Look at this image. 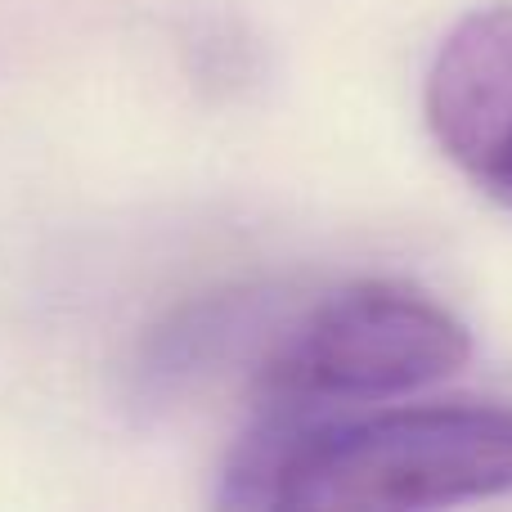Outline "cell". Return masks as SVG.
<instances>
[{"mask_svg":"<svg viewBox=\"0 0 512 512\" xmlns=\"http://www.w3.org/2000/svg\"><path fill=\"white\" fill-rule=\"evenodd\" d=\"M468 355V328L436 297L391 279L346 283L274 328L256 360V409L387 405L445 382Z\"/></svg>","mask_w":512,"mask_h":512,"instance_id":"7a4b0ae2","label":"cell"},{"mask_svg":"<svg viewBox=\"0 0 512 512\" xmlns=\"http://www.w3.org/2000/svg\"><path fill=\"white\" fill-rule=\"evenodd\" d=\"M512 495V405L256 409L225 459L221 508L414 512Z\"/></svg>","mask_w":512,"mask_h":512,"instance_id":"6da1fadb","label":"cell"},{"mask_svg":"<svg viewBox=\"0 0 512 512\" xmlns=\"http://www.w3.org/2000/svg\"><path fill=\"white\" fill-rule=\"evenodd\" d=\"M274 297L261 288H225L171 310L140 346L135 360V405L171 409L194 396L207 378L234 364L248 346L270 342Z\"/></svg>","mask_w":512,"mask_h":512,"instance_id":"277c9868","label":"cell"},{"mask_svg":"<svg viewBox=\"0 0 512 512\" xmlns=\"http://www.w3.org/2000/svg\"><path fill=\"white\" fill-rule=\"evenodd\" d=\"M423 113L436 149L512 212V0L477 5L445 32Z\"/></svg>","mask_w":512,"mask_h":512,"instance_id":"3957f363","label":"cell"}]
</instances>
